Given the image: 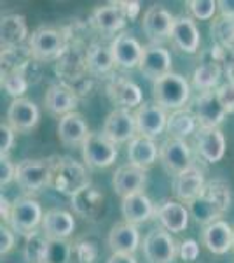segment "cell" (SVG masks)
I'll return each mask as SVG.
<instances>
[{"label": "cell", "instance_id": "43", "mask_svg": "<svg viewBox=\"0 0 234 263\" xmlns=\"http://www.w3.org/2000/svg\"><path fill=\"white\" fill-rule=\"evenodd\" d=\"M16 132L11 128L7 123L0 125V156H7L11 151V147L14 146Z\"/></svg>", "mask_w": 234, "mask_h": 263}, {"label": "cell", "instance_id": "8", "mask_svg": "<svg viewBox=\"0 0 234 263\" xmlns=\"http://www.w3.org/2000/svg\"><path fill=\"white\" fill-rule=\"evenodd\" d=\"M117 146L101 132L89 134L82 144V160L89 168H107L117 158Z\"/></svg>", "mask_w": 234, "mask_h": 263}, {"label": "cell", "instance_id": "23", "mask_svg": "<svg viewBox=\"0 0 234 263\" xmlns=\"http://www.w3.org/2000/svg\"><path fill=\"white\" fill-rule=\"evenodd\" d=\"M201 240L210 253L225 254L231 251V248H234V228L229 223L219 219L203 228Z\"/></svg>", "mask_w": 234, "mask_h": 263}, {"label": "cell", "instance_id": "42", "mask_svg": "<svg viewBox=\"0 0 234 263\" xmlns=\"http://www.w3.org/2000/svg\"><path fill=\"white\" fill-rule=\"evenodd\" d=\"M217 93V99H219L220 105L224 107V111L227 114H234V84L225 83L222 86H219Z\"/></svg>", "mask_w": 234, "mask_h": 263}, {"label": "cell", "instance_id": "15", "mask_svg": "<svg viewBox=\"0 0 234 263\" xmlns=\"http://www.w3.org/2000/svg\"><path fill=\"white\" fill-rule=\"evenodd\" d=\"M40 120V111L32 100L14 99L7 109V125L18 134H25L37 126Z\"/></svg>", "mask_w": 234, "mask_h": 263}, {"label": "cell", "instance_id": "31", "mask_svg": "<svg viewBox=\"0 0 234 263\" xmlns=\"http://www.w3.org/2000/svg\"><path fill=\"white\" fill-rule=\"evenodd\" d=\"M28 35L27 20L21 14H6L0 21V41L2 49H14L25 42Z\"/></svg>", "mask_w": 234, "mask_h": 263}, {"label": "cell", "instance_id": "26", "mask_svg": "<svg viewBox=\"0 0 234 263\" xmlns=\"http://www.w3.org/2000/svg\"><path fill=\"white\" fill-rule=\"evenodd\" d=\"M189 214L187 207L175 200H164L156 207V218L172 233H180L189 227Z\"/></svg>", "mask_w": 234, "mask_h": 263}, {"label": "cell", "instance_id": "35", "mask_svg": "<svg viewBox=\"0 0 234 263\" xmlns=\"http://www.w3.org/2000/svg\"><path fill=\"white\" fill-rule=\"evenodd\" d=\"M220 76H222V67H220L219 62H215L214 58L211 60H206L203 63H199L196 67L194 74H193V83L198 90L205 91H211L214 88L219 84Z\"/></svg>", "mask_w": 234, "mask_h": 263}, {"label": "cell", "instance_id": "14", "mask_svg": "<svg viewBox=\"0 0 234 263\" xmlns=\"http://www.w3.org/2000/svg\"><path fill=\"white\" fill-rule=\"evenodd\" d=\"M193 112L198 120L199 128H219V125L224 121L225 112L217 99L215 91H205L194 100Z\"/></svg>", "mask_w": 234, "mask_h": 263}, {"label": "cell", "instance_id": "12", "mask_svg": "<svg viewBox=\"0 0 234 263\" xmlns=\"http://www.w3.org/2000/svg\"><path fill=\"white\" fill-rule=\"evenodd\" d=\"M79 105V97L72 86L65 83L51 84L44 97V107L51 116L63 118L70 112H75Z\"/></svg>", "mask_w": 234, "mask_h": 263}, {"label": "cell", "instance_id": "37", "mask_svg": "<svg viewBox=\"0 0 234 263\" xmlns=\"http://www.w3.org/2000/svg\"><path fill=\"white\" fill-rule=\"evenodd\" d=\"M28 79L25 72L19 69L2 70V88L14 99H23L25 91L28 90Z\"/></svg>", "mask_w": 234, "mask_h": 263}, {"label": "cell", "instance_id": "5", "mask_svg": "<svg viewBox=\"0 0 234 263\" xmlns=\"http://www.w3.org/2000/svg\"><path fill=\"white\" fill-rule=\"evenodd\" d=\"M16 181L27 193H39L51 186V158H27L16 165Z\"/></svg>", "mask_w": 234, "mask_h": 263}, {"label": "cell", "instance_id": "11", "mask_svg": "<svg viewBox=\"0 0 234 263\" xmlns=\"http://www.w3.org/2000/svg\"><path fill=\"white\" fill-rule=\"evenodd\" d=\"M135 132H137L135 114H131L130 109L117 107L105 118L101 134L117 146V144L131 141L135 137Z\"/></svg>", "mask_w": 234, "mask_h": 263}, {"label": "cell", "instance_id": "44", "mask_svg": "<svg viewBox=\"0 0 234 263\" xmlns=\"http://www.w3.org/2000/svg\"><path fill=\"white\" fill-rule=\"evenodd\" d=\"M16 179V165L11 162L9 156H0V184L2 188Z\"/></svg>", "mask_w": 234, "mask_h": 263}, {"label": "cell", "instance_id": "41", "mask_svg": "<svg viewBox=\"0 0 234 263\" xmlns=\"http://www.w3.org/2000/svg\"><path fill=\"white\" fill-rule=\"evenodd\" d=\"M187 6H189L194 18L198 20H211L219 9V2H215V0H190V2H187Z\"/></svg>", "mask_w": 234, "mask_h": 263}, {"label": "cell", "instance_id": "17", "mask_svg": "<svg viewBox=\"0 0 234 263\" xmlns=\"http://www.w3.org/2000/svg\"><path fill=\"white\" fill-rule=\"evenodd\" d=\"M194 146L205 162L217 163L224 158L225 137L220 128H199L196 132Z\"/></svg>", "mask_w": 234, "mask_h": 263}, {"label": "cell", "instance_id": "21", "mask_svg": "<svg viewBox=\"0 0 234 263\" xmlns=\"http://www.w3.org/2000/svg\"><path fill=\"white\" fill-rule=\"evenodd\" d=\"M147 176L143 168H138L135 165L127 163L121 165L112 177V186L114 192H116L121 198H126L130 195L142 193L143 186H145Z\"/></svg>", "mask_w": 234, "mask_h": 263}, {"label": "cell", "instance_id": "25", "mask_svg": "<svg viewBox=\"0 0 234 263\" xmlns=\"http://www.w3.org/2000/svg\"><path fill=\"white\" fill-rule=\"evenodd\" d=\"M75 230L74 216L61 209H51L42 219V233L51 240H67Z\"/></svg>", "mask_w": 234, "mask_h": 263}, {"label": "cell", "instance_id": "30", "mask_svg": "<svg viewBox=\"0 0 234 263\" xmlns=\"http://www.w3.org/2000/svg\"><path fill=\"white\" fill-rule=\"evenodd\" d=\"M157 156H159V149H157L154 139L143 137V135H135L130 141L127 146V160L131 165L138 168H151L156 163Z\"/></svg>", "mask_w": 234, "mask_h": 263}, {"label": "cell", "instance_id": "28", "mask_svg": "<svg viewBox=\"0 0 234 263\" xmlns=\"http://www.w3.org/2000/svg\"><path fill=\"white\" fill-rule=\"evenodd\" d=\"M169 39L173 41V44H175L178 49L189 54H194L199 48V42H201L198 27H196L193 18H189V16L175 18L172 37H169Z\"/></svg>", "mask_w": 234, "mask_h": 263}, {"label": "cell", "instance_id": "27", "mask_svg": "<svg viewBox=\"0 0 234 263\" xmlns=\"http://www.w3.org/2000/svg\"><path fill=\"white\" fill-rule=\"evenodd\" d=\"M121 214L126 223H131L137 227V224L145 223L152 216H156V207L147 195L137 193V195H130V197L122 198Z\"/></svg>", "mask_w": 234, "mask_h": 263}, {"label": "cell", "instance_id": "1", "mask_svg": "<svg viewBox=\"0 0 234 263\" xmlns=\"http://www.w3.org/2000/svg\"><path fill=\"white\" fill-rule=\"evenodd\" d=\"M232 203V188L224 179L206 181L205 190L196 200L189 203V213L198 224H208L219 221L224 213H227Z\"/></svg>", "mask_w": 234, "mask_h": 263}, {"label": "cell", "instance_id": "32", "mask_svg": "<svg viewBox=\"0 0 234 263\" xmlns=\"http://www.w3.org/2000/svg\"><path fill=\"white\" fill-rule=\"evenodd\" d=\"M91 25L101 33H116L122 30L126 25V16L119 9L116 2L107 4V6L96 7L91 14Z\"/></svg>", "mask_w": 234, "mask_h": 263}, {"label": "cell", "instance_id": "20", "mask_svg": "<svg viewBox=\"0 0 234 263\" xmlns=\"http://www.w3.org/2000/svg\"><path fill=\"white\" fill-rule=\"evenodd\" d=\"M205 184L206 181L205 176H203V171L198 165H190L189 168H185L184 172L175 176V179H173V192H175L177 198L190 203L203 193Z\"/></svg>", "mask_w": 234, "mask_h": 263}, {"label": "cell", "instance_id": "45", "mask_svg": "<svg viewBox=\"0 0 234 263\" xmlns=\"http://www.w3.org/2000/svg\"><path fill=\"white\" fill-rule=\"evenodd\" d=\"M180 258L184 261H194L199 256V244L193 239H187L180 244Z\"/></svg>", "mask_w": 234, "mask_h": 263}, {"label": "cell", "instance_id": "19", "mask_svg": "<svg viewBox=\"0 0 234 263\" xmlns=\"http://www.w3.org/2000/svg\"><path fill=\"white\" fill-rule=\"evenodd\" d=\"M107 95L112 104L119 105L121 109H131L142 105V90L138 84L124 76H116L107 84Z\"/></svg>", "mask_w": 234, "mask_h": 263}, {"label": "cell", "instance_id": "13", "mask_svg": "<svg viewBox=\"0 0 234 263\" xmlns=\"http://www.w3.org/2000/svg\"><path fill=\"white\" fill-rule=\"evenodd\" d=\"M140 72L151 81H157L159 78L172 72V54L159 44H148L143 48L142 62L138 65Z\"/></svg>", "mask_w": 234, "mask_h": 263}, {"label": "cell", "instance_id": "2", "mask_svg": "<svg viewBox=\"0 0 234 263\" xmlns=\"http://www.w3.org/2000/svg\"><path fill=\"white\" fill-rule=\"evenodd\" d=\"M51 186L58 193L72 198L91 186V177L86 167L72 156H53L51 158Z\"/></svg>", "mask_w": 234, "mask_h": 263}, {"label": "cell", "instance_id": "36", "mask_svg": "<svg viewBox=\"0 0 234 263\" xmlns=\"http://www.w3.org/2000/svg\"><path fill=\"white\" fill-rule=\"evenodd\" d=\"M48 242L49 239L42 232L35 230L33 233H30L27 240H25V248H23L25 263H44L46 251H48Z\"/></svg>", "mask_w": 234, "mask_h": 263}, {"label": "cell", "instance_id": "50", "mask_svg": "<svg viewBox=\"0 0 234 263\" xmlns=\"http://www.w3.org/2000/svg\"><path fill=\"white\" fill-rule=\"evenodd\" d=\"M107 263H138L133 254H112Z\"/></svg>", "mask_w": 234, "mask_h": 263}, {"label": "cell", "instance_id": "47", "mask_svg": "<svg viewBox=\"0 0 234 263\" xmlns=\"http://www.w3.org/2000/svg\"><path fill=\"white\" fill-rule=\"evenodd\" d=\"M116 4L122 11V14L126 16V20H137V16L140 14V2L137 0H121Z\"/></svg>", "mask_w": 234, "mask_h": 263}, {"label": "cell", "instance_id": "9", "mask_svg": "<svg viewBox=\"0 0 234 263\" xmlns=\"http://www.w3.org/2000/svg\"><path fill=\"white\" fill-rule=\"evenodd\" d=\"M159 160L166 168V172L177 174L184 172L193 165V155H190V147L184 139H166L159 147Z\"/></svg>", "mask_w": 234, "mask_h": 263}, {"label": "cell", "instance_id": "40", "mask_svg": "<svg viewBox=\"0 0 234 263\" xmlns=\"http://www.w3.org/2000/svg\"><path fill=\"white\" fill-rule=\"evenodd\" d=\"M72 260V244L67 240H51L48 242L44 263H69Z\"/></svg>", "mask_w": 234, "mask_h": 263}, {"label": "cell", "instance_id": "33", "mask_svg": "<svg viewBox=\"0 0 234 263\" xmlns=\"http://www.w3.org/2000/svg\"><path fill=\"white\" fill-rule=\"evenodd\" d=\"M84 65H86V69L91 72V74L103 76V74H109L116 63H114L110 48L107 49V48H103L101 44H98V42H91V44L88 46V49H86Z\"/></svg>", "mask_w": 234, "mask_h": 263}, {"label": "cell", "instance_id": "10", "mask_svg": "<svg viewBox=\"0 0 234 263\" xmlns=\"http://www.w3.org/2000/svg\"><path fill=\"white\" fill-rule=\"evenodd\" d=\"M173 23H175V18L172 16V12L161 6H152L143 14L142 28L152 44L161 46V42L172 37Z\"/></svg>", "mask_w": 234, "mask_h": 263}, {"label": "cell", "instance_id": "18", "mask_svg": "<svg viewBox=\"0 0 234 263\" xmlns=\"http://www.w3.org/2000/svg\"><path fill=\"white\" fill-rule=\"evenodd\" d=\"M110 53H112L114 63L122 69H135L142 62L143 48L140 42L131 37L130 33H119L110 44Z\"/></svg>", "mask_w": 234, "mask_h": 263}, {"label": "cell", "instance_id": "29", "mask_svg": "<svg viewBox=\"0 0 234 263\" xmlns=\"http://www.w3.org/2000/svg\"><path fill=\"white\" fill-rule=\"evenodd\" d=\"M105 205V195L95 186L82 190L75 197H72V207H74L75 214L80 216L89 221H95L98 216L101 214Z\"/></svg>", "mask_w": 234, "mask_h": 263}, {"label": "cell", "instance_id": "6", "mask_svg": "<svg viewBox=\"0 0 234 263\" xmlns=\"http://www.w3.org/2000/svg\"><path fill=\"white\" fill-rule=\"evenodd\" d=\"M142 248L147 263H175L180 253L172 233L164 228H152L143 239Z\"/></svg>", "mask_w": 234, "mask_h": 263}, {"label": "cell", "instance_id": "38", "mask_svg": "<svg viewBox=\"0 0 234 263\" xmlns=\"http://www.w3.org/2000/svg\"><path fill=\"white\" fill-rule=\"evenodd\" d=\"M211 37L217 41L219 46H229L234 48V18L220 14L214 23H211Z\"/></svg>", "mask_w": 234, "mask_h": 263}, {"label": "cell", "instance_id": "34", "mask_svg": "<svg viewBox=\"0 0 234 263\" xmlns=\"http://www.w3.org/2000/svg\"><path fill=\"white\" fill-rule=\"evenodd\" d=\"M196 126H198V120H196L194 112L189 111V109H180V111H173L168 116L166 130H168L169 137L185 141L187 135L196 132Z\"/></svg>", "mask_w": 234, "mask_h": 263}, {"label": "cell", "instance_id": "16", "mask_svg": "<svg viewBox=\"0 0 234 263\" xmlns=\"http://www.w3.org/2000/svg\"><path fill=\"white\" fill-rule=\"evenodd\" d=\"M135 123H137L138 135L154 139L168 125V116L164 109L157 104H142L135 111Z\"/></svg>", "mask_w": 234, "mask_h": 263}, {"label": "cell", "instance_id": "46", "mask_svg": "<svg viewBox=\"0 0 234 263\" xmlns=\"http://www.w3.org/2000/svg\"><path fill=\"white\" fill-rule=\"evenodd\" d=\"M14 242H16L14 232L9 227H4L2 224V228H0V254L4 256V254L9 253L14 248Z\"/></svg>", "mask_w": 234, "mask_h": 263}, {"label": "cell", "instance_id": "49", "mask_svg": "<svg viewBox=\"0 0 234 263\" xmlns=\"http://www.w3.org/2000/svg\"><path fill=\"white\" fill-rule=\"evenodd\" d=\"M219 9H220V14L222 16L234 18V0H220Z\"/></svg>", "mask_w": 234, "mask_h": 263}, {"label": "cell", "instance_id": "39", "mask_svg": "<svg viewBox=\"0 0 234 263\" xmlns=\"http://www.w3.org/2000/svg\"><path fill=\"white\" fill-rule=\"evenodd\" d=\"M98 246L91 239H80L72 244V261L75 263H96Z\"/></svg>", "mask_w": 234, "mask_h": 263}, {"label": "cell", "instance_id": "24", "mask_svg": "<svg viewBox=\"0 0 234 263\" xmlns=\"http://www.w3.org/2000/svg\"><path fill=\"white\" fill-rule=\"evenodd\" d=\"M89 130L88 123L82 114L70 112L67 116L59 118L58 123V137L63 146L67 147H82L84 141L88 139Z\"/></svg>", "mask_w": 234, "mask_h": 263}, {"label": "cell", "instance_id": "4", "mask_svg": "<svg viewBox=\"0 0 234 263\" xmlns=\"http://www.w3.org/2000/svg\"><path fill=\"white\" fill-rule=\"evenodd\" d=\"M67 49L65 35L56 28L40 27L32 33L28 42V51L35 62H51L63 57Z\"/></svg>", "mask_w": 234, "mask_h": 263}, {"label": "cell", "instance_id": "48", "mask_svg": "<svg viewBox=\"0 0 234 263\" xmlns=\"http://www.w3.org/2000/svg\"><path fill=\"white\" fill-rule=\"evenodd\" d=\"M11 213H12V203L7 200V197H0V214H2V221L9 223L11 219Z\"/></svg>", "mask_w": 234, "mask_h": 263}, {"label": "cell", "instance_id": "3", "mask_svg": "<svg viewBox=\"0 0 234 263\" xmlns=\"http://www.w3.org/2000/svg\"><path fill=\"white\" fill-rule=\"evenodd\" d=\"M152 95L157 105L163 109H172V111H180L184 109L190 97V86L184 76L169 72V74L159 78L152 84Z\"/></svg>", "mask_w": 234, "mask_h": 263}, {"label": "cell", "instance_id": "7", "mask_svg": "<svg viewBox=\"0 0 234 263\" xmlns=\"http://www.w3.org/2000/svg\"><path fill=\"white\" fill-rule=\"evenodd\" d=\"M42 219H44V213L37 200L30 197H21L16 202H12L9 227L14 233L28 237L30 233L37 230L39 224H42Z\"/></svg>", "mask_w": 234, "mask_h": 263}, {"label": "cell", "instance_id": "22", "mask_svg": "<svg viewBox=\"0 0 234 263\" xmlns=\"http://www.w3.org/2000/svg\"><path fill=\"white\" fill-rule=\"evenodd\" d=\"M107 242L112 254H135L140 246V232L131 223H116L110 228Z\"/></svg>", "mask_w": 234, "mask_h": 263}]
</instances>
